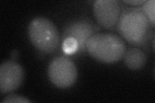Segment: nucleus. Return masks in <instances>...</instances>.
<instances>
[{"label": "nucleus", "mask_w": 155, "mask_h": 103, "mask_svg": "<svg viewBox=\"0 0 155 103\" xmlns=\"http://www.w3.org/2000/svg\"><path fill=\"white\" fill-rule=\"evenodd\" d=\"M86 51L98 61L111 64L124 57L126 47L122 38L111 33L95 34L89 38Z\"/></svg>", "instance_id": "f257e3e1"}, {"label": "nucleus", "mask_w": 155, "mask_h": 103, "mask_svg": "<svg viewBox=\"0 0 155 103\" xmlns=\"http://www.w3.org/2000/svg\"><path fill=\"white\" fill-rule=\"evenodd\" d=\"M29 40L36 49L45 53L54 52L58 47L60 36L55 24L44 17H37L28 27Z\"/></svg>", "instance_id": "f03ea898"}, {"label": "nucleus", "mask_w": 155, "mask_h": 103, "mask_svg": "<svg viewBox=\"0 0 155 103\" xmlns=\"http://www.w3.org/2000/svg\"><path fill=\"white\" fill-rule=\"evenodd\" d=\"M149 23L142 11L133 10L121 16L118 22V30L128 43L133 45H140L148 35Z\"/></svg>", "instance_id": "7ed1b4c3"}, {"label": "nucleus", "mask_w": 155, "mask_h": 103, "mask_svg": "<svg viewBox=\"0 0 155 103\" xmlns=\"http://www.w3.org/2000/svg\"><path fill=\"white\" fill-rule=\"evenodd\" d=\"M47 72L52 84L62 89L73 85L78 77L75 64L70 58L65 56L53 59L48 65Z\"/></svg>", "instance_id": "20e7f679"}, {"label": "nucleus", "mask_w": 155, "mask_h": 103, "mask_svg": "<svg viewBox=\"0 0 155 103\" xmlns=\"http://www.w3.org/2000/svg\"><path fill=\"white\" fill-rule=\"evenodd\" d=\"M24 78L22 66L13 61L3 62L0 66V91L5 95L17 90Z\"/></svg>", "instance_id": "39448f33"}, {"label": "nucleus", "mask_w": 155, "mask_h": 103, "mask_svg": "<svg viewBox=\"0 0 155 103\" xmlns=\"http://www.w3.org/2000/svg\"><path fill=\"white\" fill-rule=\"evenodd\" d=\"M93 13L100 26L110 29L120 19V4L116 0H96L93 4Z\"/></svg>", "instance_id": "423d86ee"}, {"label": "nucleus", "mask_w": 155, "mask_h": 103, "mask_svg": "<svg viewBox=\"0 0 155 103\" xmlns=\"http://www.w3.org/2000/svg\"><path fill=\"white\" fill-rule=\"evenodd\" d=\"M94 30L93 24L85 19L73 21L65 27L62 38L72 37L77 41L78 48L76 53H82L86 51L85 45L89 38L94 35Z\"/></svg>", "instance_id": "0eeeda50"}, {"label": "nucleus", "mask_w": 155, "mask_h": 103, "mask_svg": "<svg viewBox=\"0 0 155 103\" xmlns=\"http://www.w3.org/2000/svg\"><path fill=\"white\" fill-rule=\"evenodd\" d=\"M124 57L126 66L132 70L142 69L147 61L146 54L138 48H129L125 51Z\"/></svg>", "instance_id": "6e6552de"}, {"label": "nucleus", "mask_w": 155, "mask_h": 103, "mask_svg": "<svg viewBox=\"0 0 155 103\" xmlns=\"http://www.w3.org/2000/svg\"><path fill=\"white\" fill-rule=\"evenodd\" d=\"M78 48V45L77 41L72 37H67L64 40L62 45L63 51L66 54L71 55L76 53Z\"/></svg>", "instance_id": "1a4fd4ad"}, {"label": "nucleus", "mask_w": 155, "mask_h": 103, "mask_svg": "<svg viewBox=\"0 0 155 103\" xmlns=\"http://www.w3.org/2000/svg\"><path fill=\"white\" fill-rule=\"evenodd\" d=\"M154 9H155V2L154 0L147 1L143 4L142 11L145 15L147 16L149 22L154 25Z\"/></svg>", "instance_id": "9d476101"}, {"label": "nucleus", "mask_w": 155, "mask_h": 103, "mask_svg": "<svg viewBox=\"0 0 155 103\" xmlns=\"http://www.w3.org/2000/svg\"><path fill=\"white\" fill-rule=\"evenodd\" d=\"M2 103H25V102H31V101H29L27 99L26 97H23L21 95H15V94H12V95H9L8 96L6 97L2 101Z\"/></svg>", "instance_id": "9b49d317"}, {"label": "nucleus", "mask_w": 155, "mask_h": 103, "mask_svg": "<svg viewBox=\"0 0 155 103\" xmlns=\"http://www.w3.org/2000/svg\"><path fill=\"white\" fill-rule=\"evenodd\" d=\"M147 1L146 0H132V1H129V0H125L123 1L124 3L130 5L132 6H138V5H142Z\"/></svg>", "instance_id": "f8f14e48"}, {"label": "nucleus", "mask_w": 155, "mask_h": 103, "mask_svg": "<svg viewBox=\"0 0 155 103\" xmlns=\"http://www.w3.org/2000/svg\"><path fill=\"white\" fill-rule=\"evenodd\" d=\"M11 56L12 58H15L18 56V52L17 51H14L11 53Z\"/></svg>", "instance_id": "ddd939ff"}]
</instances>
